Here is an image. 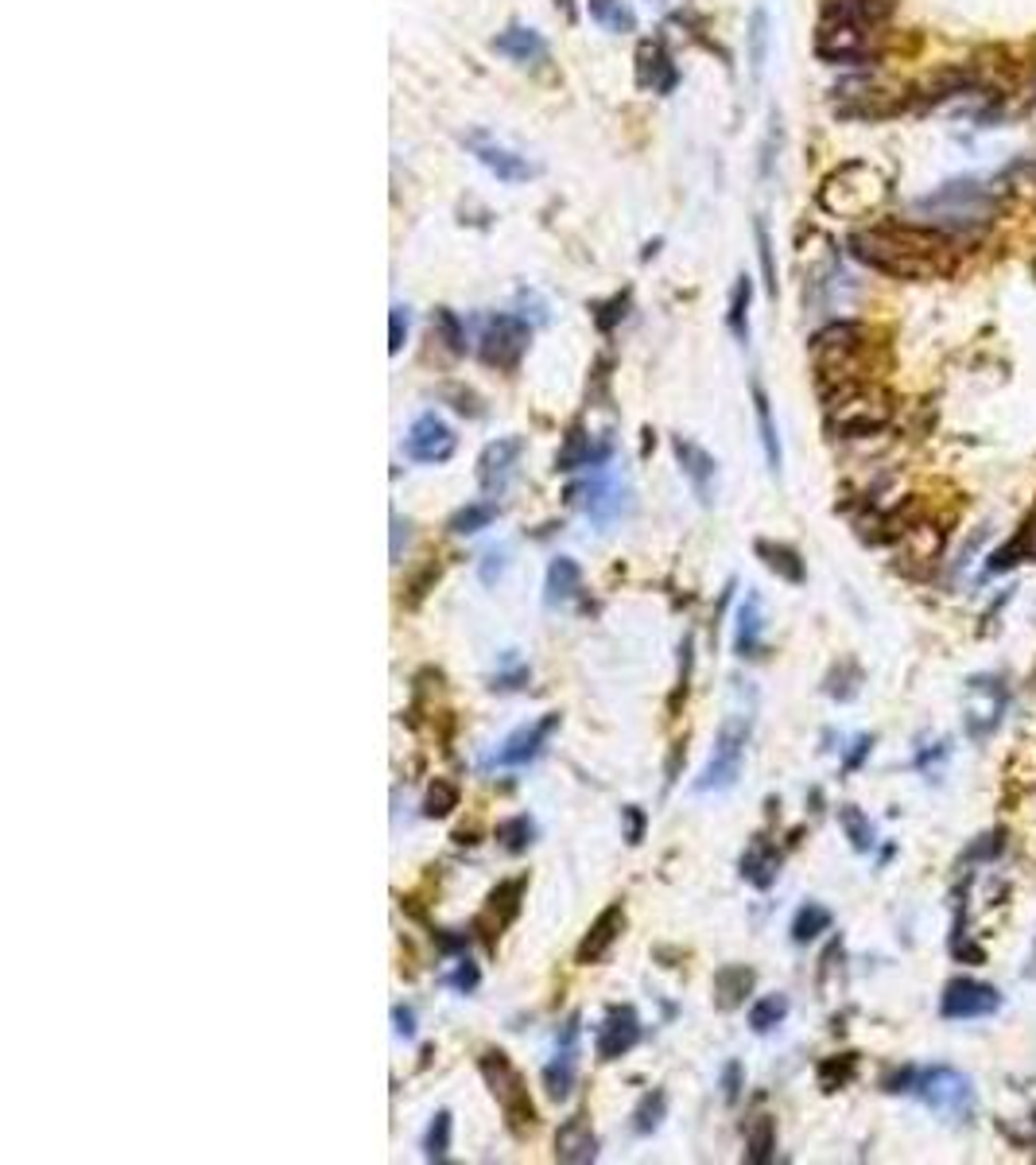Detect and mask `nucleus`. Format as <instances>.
Returning <instances> with one entry per match:
<instances>
[{
    "mask_svg": "<svg viewBox=\"0 0 1036 1165\" xmlns=\"http://www.w3.org/2000/svg\"><path fill=\"white\" fill-rule=\"evenodd\" d=\"M998 206H1001V198L994 195L990 187L959 179V183H948V187H939V191H931L928 198H921L916 210L936 218L931 226H943V230L959 233V238H971V233L986 230V226L994 222Z\"/></svg>",
    "mask_w": 1036,
    "mask_h": 1165,
    "instance_id": "7ed1b4c3",
    "label": "nucleus"
},
{
    "mask_svg": "<svg viewBox=\"0 0 1036 1165\" xmlns=\"http://www.w3.org/2000/svg\"><path fill=\"white\" fill-rule=\"evenodd\" d=\"M839 824H842V832H846V839H851L854 851H869V847H874V824L862 816V809H854V804L839 809Z\"/></svg>",
    "mask_w": 1036,
    "mask_h": 1165,
    "instance_id": "37998d69",
    "label": "nucleus"
},
{
    "mask_svg": "<svg viewBox=\"0 0 1036 1165\" xmlns=\"http://www.w3.org/2000/svg\"><path fill=\"white\" fill-rule=\"evenodd\" d=\"M559 723H563V715L559 712H548L544 719L528 723V727L513 730L505 742H501V750H497L493 757H489V765H501V769H516V765H528L536 762V757L544 754V747H548V739L559 730Z\"/></svg>",
    "mask_w": 1036,
    "mask_h": 1165,
    "instance_id": "2eb2a0df",
    "label": "nucleus"
},
{
    "mask_svg": "<svg viewBox=\"0 0 1036 1165\" xmlns=\"http://www.w3.org/2000/svg\"><path fill=\"white\" fill-rule=\"evenodd\" d=\"M761 633H765L761 598L745 595V603L738 606V618H734V650H738V657H761Z\"/></svg>",
    "mask_w": 1036,
    "mask_h": 1165,
    "instance_id": "a878e982",
    "label": "nucleus"
},
{
    "mask_svg": "<svg viewBox=\"0 0 1036 1165\" xmlns=\"http://www.w3.org/2000/svg\"><path fill=\"white\" fill-rule=\"evenodd\" d=\"M424 1154L427 1162H447V1154H451V1112H435L424 1139Z\"/></svg>",
    "mask_w": 1036,
    "mask_h": 1165,
    "instance_id": "79ce46f5",
    "label": "nucleus"
},
{
    "mask_svg": "<svg viewBox=\"0 0 1036 1165\" xmlns=\"http://www.w3.org/2000/svg\"><path fill=\"white\" fill-rule=\"evenodd\" d=\"M998 1006H1001V995L990 983L951 979L948 987H943V998H939V1015L951 1018V1022H971V1018H990Z\"/></svg>",
    "mask_w": 1036,
    "mask_h": 1165,
    "instance_id": "4468645a",
    "label": "nucleus"
},
{
    "mask_svg": "<svg viewBox=\"0 0 1036 1165\" xmlns=\"http://www.w3.org/2000/svg\"><path fill=\"white\" fill-rule=\"evenodd\" d=\"M1017 560H1036V501H1033V509H1028L1021 533L1005 544V551H998V556H994L990 568L1001 571V568H1010V563H1017Z\"/></svg>",
    "mask_w": 1036,
    "mask_h": 1165,
    "instance_id": "c9c22d12",
    "label": "nucleus"
},
{
    "mask_svg": "<svg viewBox=\"0 0 1036 1165\" xmlns=\"http://www.w3.org/2000/svg\"><path fill=\"white\" fill-rule=\"evenodd\" d=\"M769 9L765 4H757L749 16V32H745V39H749V71L753 78H761L765 74V63H769Z\"/></svg>",
    "mask_w": 1036,
    "mask_h": 1165,
    "instance_id": "f704fd0d",
    "label": "nucleus"
},
{
    "mask_svg": "<svg viewBox=\"0 0 1036 1165\" xmlns=\"http://www.w3.org/2000/svg\"><path fill=\"white\" fill-rule=\"evenodd\" d=\"M578 1037H583V1018L571 1015L568 1022H563V1030H559L556 1037V1057L548 1060V1068H544V1092L551 1095V1100H568L571 1092H575V1080H578Z\"/></svg>",
    "mask_w": 1036,
    "mask_h": 1165,
    "instance_id": "ddd939ff",
    "label": "nucleus"
},
{
    "mask_svg": "<svg viewBox=\"0 0 1036 1165\" xmlns=\"http://www.w3.org/2000/svg\"><path fill=\"white\" fill-rule=\"evenodd\" d=\"M462 144H466L470 156H474V160H478L489 175L501 179V183H528V179L540 175V163H532L528 156L505 148V144L493 141V136L482 133V129H470V133H462Z\"/></svg>",
    "mask_w": 1036,
    "mask_h": 1165,
    "instance_id": "9b49d317",
    "label": "nucleus"
},
{
    "mask_svg": "<svg viewBox=\"0 0 1036 1165\" xmlns=\"http://www.w3.org/2000/svg\"><path fill=\"white\" fill-rule=\"evenodd\" d=\"M637 82L645 89H653V94H672L675 82H680V71H675L672 54L665 51V44H660V39H648V44H641V51H637Z\"/></svg>",
    "mask_w": 1036,
    "mask_h": 1165,
    "instance_id": "5701e85b",
    "label": "nucleus"
},
{
    "mask_svg": "<svg viewBox=\"0 0 1036 1165\" xmlns=\"http://www.w3.org/2000/svg\"><path fill=\"white\" fill-rule=\"evenodd\" d=\"M909 1092L931 1107L936 1115H951V1119H966L975 1112V1084L971 1077H963L959 1068L936 1065V1068H921L913 1072V1088Z\"/></svg>",
    "mask_w": 1036,
    "mask_h": 1165,
    "instance_id": "1a4fd4ad",
    "label": "nucleus"
},
{
    "mask_svg": "<svg viewBox=\"0 0 1036 1165\" xmlns=\"http://www.w3.org/2000/svg\"><path fill=\"white\" fill-rule=\"evenodd\" d=\"M742 1060H727L722 1065V1095H727V1103H738V1095H742Z\"/></svg>",
    "mask_w": 1036,
    "mask_h": 1165,
    "instance_id": "5fc2aeb1",
    "label": "nucleus"
},
{
    "mask_svg": "<svg viewBox=\"0 0 1036 1165\" xmlns=\"http://www.w3.org/2000/svg\"><path fill=\"white\" fill-rule=\"evenodd\" d=\"M641 1041V1015L633 1006H613L610 1015L602 1018L598 1026V1037H594V1053L598 1060H618L633 1049Z\"/></svg>",
    "mask_w": 1036,
    "mask_h": 1165,
    "instance_id": "f3484780",
    "label": "nucleus"
},
{
    "mask_svg": "<svg viewBox=\"0 0 1036 1165\" xmlns=\"http://www.w3.org/2000/svg\"><path fill=\"white\" fill-rule=\"evenodd\" d=\"M521 454H524V439L521 436H505V439H493V444L486 447V451L478 454V482L486 494H501V489L509 486V478H513L516 463H521Z\"/></svg>",
    "mask_w": 1036,
    "mask_h": 1165,
    "instance_id": "6ab92c4d",
    "label": "nucleus"
},
{
    "mask_svg": "<svg viewBox=\"0 0 1036 1165\" xmlns=\"http://www.w3.org/2000/svg\"><path fill=\"white\" fill-rule=\"evenodd\" d=\"M524 680H528V668L521 665V668H513V672H497L493 684H489V688H493V692H516V688H521Z\"/></svg>",
    "mask_w": 1036,
    "mask_h": 1165,
    "instance_id": "6e6d98bb",
    "label": "nucleus"
},
{
    "mask_svg": "<svg viewBox=\"0 0 1036 1165\" xmlns=\"http://www.w3.org/2000/svg\"><path fill=\"white\" fill-rule=\"evenodd\" d=\"M392 1022H397V1033L404 1041L416 1037V1015H412V1006H392Z\"/></svg>",
    "mask_w": 1036,
    "mask_h": 1165,
    "instance_id": "4d7b16f0",
    "label": "nucleus"
},
{
    "mask_svg": "<svg viewBox=\"0 0 1036 1165\" xmlns=\"http://www.w3.org/2000/svg\"><path fill=\"white\" fill-rule=\"evenodd\" d=\"M610 454H613V444L610 439H594L586 427H571L568 436H563V447H559L556 454V471L559 474H571V471H590V466H606L610 463Z\"/></svg>",
    "mask_w": 1036,
    "mask_h": 1165,
    "instance_id": "aec40b11",
    "label": "nucleus"
},
{
    "mask_svg": "<svg viewBox=\"0 0 1036 1165\" xmlns=\"http://www.w3.org/2000/svg\"><path fill=\"white\" fill-rule=\"evenodd\" d=\"M586 12L602 32H613V36H625V32H637V16L625 0H586Z\"/></svg>",
    "mask_w": 1036,
    "mask_h": 1165,
    "instance_id": "7c9ffc66",
    "label": "nucleus"
},
{
    "mask_svg": "<svg viewBox=\"0 0 1036 1165\" xmlns=\"http://www.w3.org/2000/svg\"><path fill=\"white\" fill-rule=\"evenodd\" d=\"M881 51V27L854 24V20L824 16L815 32V54L824 63H869Z\"/></svg>",
    "mask_w": 1036,
    "mask_h": 1165,
    "instance_id": "6e6552de",
    "label": "nucleus"
},
{
    "mask_svg": "<svg viewBox=\"0 0 1036 1165\" xmlns=\"http://www.w3.org/2000/svg\"><path fill=\"white\" fill-rule=\"evenodd\" d=\"M478 983H482V971H478V963H470V960H459V968L447 975V987L462 991V995H470Z\"/></svg>",
    "mask_w": 1036,
    "mask_h": 1165,
    "instance_id": "8fccbe9b",
    "label": "nucleus"
},
{
    "mask_svg": "<svg viewBox=\"0 0 1036 1165\" xmlns=\"http://www.w3.org/2000/svg\"><path fill=\"white\" fill-rule=\"evenodd\" d=\"M435 944H439L443 952H459V948H466V944H470V933H459V936H451V933H435Z\"/></svg>",
    "mask_w": 1036,
    "mask_h": 1165,
    "instance_id": "13d9d810",
    "label": "nucleus"
},
{
    "mask_svg": "<svg viewBox=\"0 0 1036 1165\" xmlns=\"http://www.w3.org/2000/svg\"><path fill=\"white\" fill-rule=\"evenodd\" d=\"M431 330L447 342V350H451V354H462V350H466V327H462L459 315H454L451 307H435Z\"/></svg>",
    "mask_w": 1036,
    "mask_h": 1165,
    "instance_id": "c03bdc74",
    "label": "nucleus"
},
{
    "mask_svg": "<svg viewBox=\"0 0 1036 1165\" xmlns=\"http://www.w3.org/2000/svg\"><path fill=\"white\" fill-rule=\"evenodd\" d=\"M505 568H509V548H505V544H501V548H489L486 560H482V568H478L482 583H497V579L505 575Z\"/></svg>",
    "mask_w": 1036,
    "mask_h": 1165,
    "instance_id": "3c124183",
    "label": "nucleus"
},
{
    "mask_svg": "<svg viewBox=\"0 0 1036 1165\" xmlns=\"http://www.w3.org/2000/svg\"><path fill=\"white\" fill-rule=\"evenodd\" d=\"M536 836H540V827H536V820H532V816H524V812H521V816L501 820V824H497V832H493V839L505 847L509 854H524L532 844H536Z\"/></svg>",
    "mask_w": 1036,
    "mask_h": 1165,
    "instance_id": "72a5a7b5",
    "label": "nucleus"
},
{
    "mask_svg": "<svg viewBox=\"0 0 1036 1165\" xmlns=\"http://www.w3.org/2000/svg\"><path fill=\"white\" fill-rule=\"evenodd\" d=\"M621 933H625V906H621V901H613V906H606L602 913L594 917V925L586 929V936L578 941V948H575V960L583 963V968H590V963H602L606 956L613 952V944L621 941Z\"/></svg>",
    "mask_w": 1036,
    "mask_h": 1165,
    "instance_id": "a211bd4d",
    "label": "nucleus"
},
{
    "mask_svg": "<svg viewBox=\"0 0 1036 1165\" xmlns=\"http://www.w3.org/2000/svg\"><path fill=\"white\" fill-rule=\"evenodd\" d=\"M846 245L854 260L874 272L924 284V280H943L955 272L971 238H959L931 222H874L866 230H854Z\"/></svg>",
    "mask_w": 1036,
    "mask_h": 1165,
    "instance_id": "f257e3e1",
    "label": "nucleus"
},
{
    "mask_svg": "<svg viewBox=\"0 0 1036 1165\" xmlns=\"http://www.w3.org/2000/svg\"><path fill=\"white\" fill-rule=\"evenodd\" d=\"M753 238H757V257H761V272H765V288L777 300V260H772V238L765 218H753Z\"/></svg>",
    "mask_w": 1036,
    "mask_h": 1165,
    "instance_id": "a18cd8bd",
    "label": "nucleus"
},
{
    "mask_svg": "<svg viewBox=\"0 0 1036 1165\" xmlns=\"http://www.w3.org/2000/svg\"><path fill=\"white\" fill-rule=\"evenodd\" d=\"M672 451H675V463H680L683 478H687L691 489H695V498H699L703 506H710V501H715V486H718L715 454L687 436H672Z\"/></svg>",
    "mask_w": 1036,
    "mask_h": 1165,
    "instance_id": "dca6fc26",
    "label": "nucleus"
},
{
    "mask_svg": "<svg viewBox=\"0 0 1036 1165\" xmlns=\"http://www.w3.org/2000/svg\"><path fill=\"white\" fill-rule=\"evenodd\" d=\"M454 809H459V785L443 781V777H435V781L427 785V792H424V816L427 820H447Z\"/></svg>",
    "mask_w": 1036,
    "mask_h": 1165,
    "instance_id": "a19ab883",
    "label": "nucleus"
},
{
    "mask_svg": "<svg viewBox=\"0 0 1036 1165\" xmlns=\"http://www.w3.org/2000/svg\"><path fill=\"white\" fill-rule=\"evenodd\" d=\"M454 447H459V436H454L451 424H447L443 416H435V412H419L404 436V451L412 463H427V466L447 463V459L454 454Z\"/></svg>",
    "mask_w": 1036,
    "mask_h": 1165,
    "instance_id": "f8f14e48",
    "label": "nucleus"
},
{
    "mask_svg": "<svg viewBox=\"0 0 1036 1165\" xmlns=\"http://www.w3.org/2000/svg\"><path fill=\"white\" fill-rule=\"evenodd\" d=\"M749 300H753V280L749 276H738L734 292H730V312H727V327L738 342H749Z\"/></svg>",
    "mask_w": 1036,
    "mask_h": 1165,
    "instance_id": "4c0bfd02",
    "label": "nucleus"
},
{
    "mask_svg": "<svg viewBox=\"0 0 1036 1165\" xmlns=\"http://www.w3.org/2000/svg\"><path fill=\"white\" fill-rule=\"evenodd\" d=\"M749 392H753V412H757V432H761L765 463H769L772 474H780V463H784V454H780V436H777V420H772L769 392H765L761 381H753Z\"/></svg>",
    "mask_w": 1036,
    "mask_h": 1165,
    "instance_id": "c85d7f7f",
    "label": "nucleus"
},
{
    "mask_svg": "<svg viewBox=\"0 0 1036 1165\" xmlns=\"http://www.w3.org/2000/svg\"><path fill=\"white\" fill-rule=\"evenodd\" d=\"M478 1072L489 1084V1092H493L509 1130H513L516 1139H524V1134L536 1127V1103H532L528 1084H524V1077L513 1068V1060H509L501 1049H486L478 1057Z\"/></svg>",
    "mask_w": 1036,
    "mask_h": 1165,
    "instance_id": "39448f33",
    "label": "nucleus"
},
{
    "mask_svg": "<svg viewBox=\"0 0 1036 1165\" xmlns=\"http://www.w3.org/2000/svg\"><path fill=\"white\" fill-rule=\"evenodd\" d=\"M625 303H630L625 295H613V300L606 303V307L598 303V307H594V323H598V330H613V327H618V323L625 319Z\"/></svg>",
    "mask_w": 1036,
    "mask_h": 1165,
    "instance_id": "603ef678",
    "label": "nucleus"
},
{
    "mask_svg": "<svg viewBox=\"0 0 1036 1165\" xmlns=\"http://www.w3.org/2000/svg\"><path fill=\"white\" fill-rule=\"evenodd\" d=\"M497 513H501V509H497V501H470V506H462V509H454V513H451V521H447V533L474 536V533H482V529L493 525Z\"/></svg>",
    "mask_w": 1036,
    "mask_h": 1165,
    "instance_id": "2f4dec72",
    "label": "nucleus"
},
{
    "mask_svg": "<svg viewBox=\"0 0 1036 1165\" xmlns=\"http://www.w3.org/2000/svg\"><path fill=\"white\" fill-rule=\"evenodd\" d=\"M824 404H827V424L842 439L877 436L893 420V401H889L886 389H877V381H854V385H839V389H827Z\"/></svg>",
    "mask_w": 1036,
    "mask_h": 1165,
    "instance_id": "f03ea898",
    "label": "nucleus"
},
{
    "mask_svg": "<svg viewBox=\"0 0 1036 1165\" xmlns=\"http://www.w3.org/2000/svg\"><path fill=\"white\" fill-rule=\"evenodd\" d=\"M780 874V851L765 836H757L742 854V878L749 882L753 890H769Z\"/></svg>",
    "mask_w": 1036,
    "mask_h": 1165,
    "instance_id": "393cba45",
    "label": "nucleus"
},
{
    "mask_svg": "<svg viewBox=\"0 0 1036 1165\" xmlns=\"http://www.w3.org/2000/svg\"><path fill=\"white\" fill-rule=\"evenodd\" d=\"M407 342V307L404 303H397L389 315V354H400Z\"/></svg>",
    "mask_w": 1036,
    "mask_h": 1165,
    "instance_id": "864d4df0",
    "label": "nucleus"
},
{
    "mask_svg": "<svg viewBox=\"0 0 1036 1165\" xmlns=\"http://www.w3.org/2000/svg\"><path fill=\"white\" fill-rule=\"evenodd\" d=\"M889 195V179L874 168V163H842L839 171L824 179L819 187V206L834 218H862L874 214L881 206V198Z\"/></svg>",
    "mask_w": 1036,
    "mask_h": 1165,
    "instance_id": "20e7f679",
    "label": "nucleus"
},
{
    "mask_svg": "<svg viewBox=\"0 0 1036 1165\" xmlns=\"http://www.w3.org/2000/svg\"><path fill=\"white\" fill-rule=\"evenodd\" d=\"M753 551H757V556L765 560V568L777 571V575L784 579V583H792V587H800V583L807 579V568H804V560H800V551L789 548V544L757 541V544H753Z\"/></svg>",
    "mask_w": 1036,
    "mask_h": 1165,
    "instance_id": "c756f323",
    "label": "nucleus"
},
{
    "mask_svg": "<svg viewBox=\"0 0 1036 1165\" xmlns=\"http://www.w3.org/2000/svg\"><path fill=\"white\" fill-rule=\"evenodd\" d=\"M757 983V971L745 968V963H727V968L715 971V1003L718 1010H738L745 1003V995Z\"/></svg>",
    "mask_w": 1036,
    "mask_h": 1165,
    "instance_id": "bb28decb",
    "label": "nucleus"
},
{
    "mask_svg": "<svg viewBox=\"0 0 1036 1165\" xmlns=\"http://www.w3.org/2000/svg\"><path fill=\"white\" fill-rule=\"evenodd\" d=\"M668 1119V1095L660 1092V1088H653V1092L641 1095V1103L633 1107V1134H641V1139H648L653 1130H660V1122Z\"/></svg>",
    "mask_w": 1036,
    "mask_h": 1165,
    "instance_id": "e433bc0d",
    "label": "nucleus"
},
{
    "mask_svg": "<svg viewBox=\"0 0 1036 1165\" xmlns=\"http://www.w3.org/2000/svg\"><path fill=\"white\" fill-rule=\"evenodd\" d=\"M831 909L819 906V901H807V906H800V913L792 917V941L796 944H812L815 936H824L827 929H831Z\"/></svg>",
    "mask_w": 1036,
    "mask_h": 1165,
    "instance_id": "58836bf2",
    "label": "nucleus"
},
{
    "mask_svg": "<svg viewBox=\"0 0 1036 1165\" xmlns=\"http://www.w3.org/2000/svg\"><path fill=\"white\" fill-rule=\"evenodd\" d=\"M749 730L753 719L749 715H730L722 719L715 735V747H710V757L703 765V774L695 777V792H727L738 785L742 777V762H745V747H749Z\"/></svg>",
    "mask_w": 1036,
    "mask_h": 1165,
    "instance_id": "423d86ee",
    "label": "nucleus"
},
{
    "mask_svg": "<svg viewBox=\"0 0 1036 1165\" xmlns=\"http://www.w3.org/2000/svg\"><path fill=\"white\" fill-rule=\"evenodd\" d=\"M854 1068H858V1057H854V1053L824 1060V1065H819V1084H824L827 1092H834V1088H842L846 1080H854Z\"/></svg>",
    "mask_w": 1036,
    "mask_h": 1165,
    "instance_id": "49530a36",
    "label": "nucleus"
},
{
    "mask_svg": "<svg viewBox=\"0 0 1036 1165\" xmlns=\"http://www.w3.org/2000/svg\"><path fill=\"white\" fill-rule=\"evenodd\" d=\"M407 541V521H400V513H392V560H400V544Z\"/></svg>",
    "mask_w": 1036,
    "mask_h": 1165,
    "instance_id": "bf43d9fd",
    "label": "nucleus"
},
{
    "mask_svg": "<svg viewBox=\"0 0 1036 1165\" xmlns=\"http://www.w3.org/2000/svg\"><path fill=\"white\" fill-rule=\"evenodd\" d=\"M789 1018V998L784 995H765L749 1006V1030L753 1033H769Z\"/></svg>",
    "mask_w": 1036,
    "mask_h": 1165,
    "instance_id": "ea45409f",
    "label": "nucleus"
},
{
    "mask_svg": "<svg viewBox=\"0 0 1036 1165\" xmlns=\"http://www.w3.org/2000/svg\"><path fill=\"white\" fill-rule=\"evenodd\" d=\"M439 571H443V568H439V563L431 560L424 571H419L416 579H412V583H407V606H419V603H424L427 591H431L435 583H439Z\"/></svg>",
    "mask_w": 1036,
    "mask_h": 1165,
    "instance_id": "de8ad7c7",
    "label": "nucleus"
},
{
    "mask_svg": "<svg viewBox=\"0 0 1036 1165\" xmlns=\"http://www.w3.org/2000/svg\"><path fill=\"white\" fill-rule=\"evenodd\" d=\"M524 886H528L524 878H509V882H497V890L489 894L486 909H482V917H478V929H489V933H486L489 944H493V936H501L516 921V913H521Z\"/></svg>",
    "mask_w": 1036,
    "mask_h": 1165,
    "instance_id": "412c9836",
    "label": "nucleus"
},
{
    "mask_svg": "<svg viewBox=\"0 0 1036 1165\" xmlns=\"http://www.w3.org/2000/svg\"><path fill=\"white\" fill-rule=\"evenodd\" d=\"M583 587V568H578L571 556H556L548 563V579H544V603L548 606H563L578 595Z\"/></svg>",
    "mask_w": 1036,
    "mask_h": 1165,
    "instance_id": "cd10ccee",
    "label": "nucleus"
},
{
    "mask_svg": "<svg viewBox=\"0 0 1036 1165\" xmlns=\"http://www.w3.org/2000/svg\"><path fill=\"white\" fill-rule=\"evenodd\" d=\"M772 1154H777V1122L769 1115H757L745 1130V1162L765 1165L772 1162Z\"/></svg>",
    "mask_w": 1036,
    "mask_h": 1165,
    "instance_id": "473e14b6",
    "label": "nucleus"
},
{
    "mask_svg": "<svg viewBox=\"0 0 1036 1165\" xmlns=\"http://www.w3.org/2000/svg\"><path fill=\"white\" fill-rule=\"evenodd\" d=\"M621 820H625V844L637 847L641 839H645V827H648L645 809H641V804H625V809H621Z\"/></svg>",
    "mask_w": 1036,
    "mask_h": 1165,
    "instance_id": "09e8293b",
    "label": "nucleus"
},
{
    "mask_svg": "<svg viewBox=\"0 0 1036 1165\" xmlns=\"http://www.w3.org/2000/svg\"><path fill=\"white\" fill-rule=\"evenodd\" d=\"M598 1157V1134H594L586 1115H571L563 1127L556 1130V1162L586 1165Z\"/></svg>",
    "mask_w": 1036,
    "mask_h": 1165,
    "instance_id": "4be33fe9",
    "label": "nucleus"
},
{
    "mask_svg": "<svg viewBox=\"0 0 1036 1165\" xmlns=\"http://www.w3.org/2000/svg\"><path fill=\"white\" fill-rule=\"evenodd\" d=\"M568 501L583 509L586 521H594L598 529L618 525L621 517L633 509L630 482L621 478L618 471H606V466H594V474H586L583 482H575V486L568 489Z\"/></svg>",
    "mask_w": 1036,
    "mask_h": 1165,
    "instance_id": "0eeeda50",
    "label": "nucleus"
},
{
    "mask_svg": "<svg viewBox=\"0 0 1036 1165\" xmlns=\"http://www.w3.org/2000/svg\"><path fill=\"white\" fill-rule=\"evenodd\" d=\"M869 747H874V739H869V735H862V739H858V742H854V754H851V757H846V769H854V765H858V762H862V757H866V754H869Z\"/></svg>",
    "mask_w": 1036,
    "mask_h": 1165,
    "instance_id": "052dcab7",
    "label": "nucleus"
},
{
    "mask_svg": "<svg viewBox=\"0 0 1036 1165\" xmlns=\"http://www.w3.org/2000/svg\"><path fill=\"white\" fill-rule=\"evenodd\" d=\"M532 342V327L521 319V315H489L486 323H482V335H478V354L486 365H493V369H505V374H513L516 365H521L524 350H528Z\"/></svg>",
    "mask_w": 1036,
    "mask_h": 1165,
    "instance_id": "9d476101",
    "label": "nucleus"
},
{
    "mask_svg": "<svg viewBox=\"0 0 1036 1165\" xmlns=\"http://www.w3.org/2000/svg\"><path fill=\"white\" fill-rule=\"evenodd\" d=\"M493 51L505 54V59H513V63H521V66L548 63V39H544L536 27H524V24L505 27V32L493 39Z\"/></svg>",
    "mask_w": 1036,
    "mask_h": 1165,
    "instance_id": "b1692460",
    "label": "nucleus"
}]
</instances>
